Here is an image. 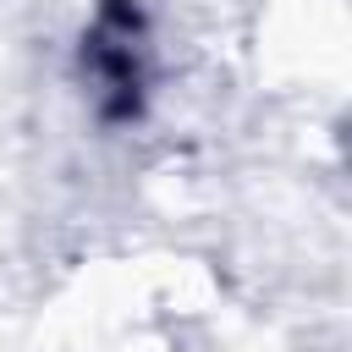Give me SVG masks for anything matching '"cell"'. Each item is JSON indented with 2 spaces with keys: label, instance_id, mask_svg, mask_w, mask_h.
<instances>
[{
  "label": "cell",
  "instance_id": "6da1fadb",
  "mask_svg": "<svg viewBox=\"0 0 352 352\" xmlns=\"http://www.w3.org/2000/svg\"><path fill=\"white\" fill-rule=\"evenodd\" d=\"M88 72L104 99V110H138V82H143V28L138 11L104 6L99 28L88 33Z\"/></svg>",
  "mask_w": 352,
  "mask_h": 352
}]
</instances>
